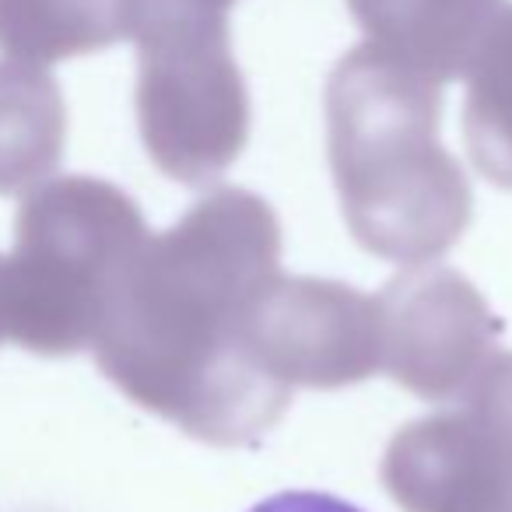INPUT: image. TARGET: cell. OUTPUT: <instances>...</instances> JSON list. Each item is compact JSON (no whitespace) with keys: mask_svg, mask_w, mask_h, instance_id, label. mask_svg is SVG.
<instances>
[{"mask_svg":"<svg viewBox=\"0 0 512 512\" xmlns=\"http://www.w3.org/2000/svg\"><path fill=\"white\" fill-rule=\"evenodd\" d=\"M179 4H200V8H211V11H225V15H228V8H232L235 0H179Z\"/></svg>","mask_w":512,"mask_h":512,"instance_id":"5bb4252c","label":"cell"},{"mask_svg":"<svg viewBox=\"0 0 512 512\" xmlns=\"http://www.w3.org/2000/svg\"><path fill=\"white\" fill-rule=\"evenodd\" d=\"M383 484L404 512H512V351H491L453 407L393 435Z\"/></svg>","mask_w":512,"mask_h":512,"instance_id":"5b68a950","label":"cell"},{"mask_svg":"<svg viewBox=\"0 0 512 512\" xmlns=\"http://www.w3.org/2000/svg\"><path fill=\"white\" fill-rule=\"evenodd\" d=\"M463 137L484 179L512 190V8H502L467 67Z\"/></svg>","mask_w":512,"mask_h":512,"instance_id":"8fae6325","label":"cell"},{"mask_svg":"<svg viewBox=\"0 0 512 512\" xmlns=\"http://www.w3.org/2000/svg\"><path fill=\"white\" fill-rule=\"evenodd\" d=\"M67 109L43 67L0 64V197L36 190L64 155Z\"/></svg>","mask_w":512,"mask_h":512,"instance_id":"9c48e42d","label":"cell"},{"mask_svg":"<svg viewBox=\"0 0 512 512\" xmlns=\"http://www.w3.org/2000/svg\"><path fill=\"white\" fill-rule=\"evenodd\" d=\"M383 372L425 400H453L495 351L498 323L477 288L446 267L414 264L379 295Z\"/></svg>","mask_w":512,"mask_h":512,"instance_id":"52a82bcc","label":"cell"},{"mask_svg":"<svg viewBox=\"0 0 512 512\" xmlns=\"http://www.w3.org/2000/svg\"><path fill=\"white\" fill-rule=\"evenodd\" d=\"M369 46L446 85L467 74L502 0H348Z\"/></svg>","mask_w":512,"mask_h":512,"instance_id":"ba28073f","label":"cell"},{"mask_svg":"<svg viewBox=\"0 0 512 512\" xmlns=\"http://www.w3.org/2000/svg\"><path fill=\"white\" fill-rule=\"evenodd\" d=\"M137 43V123L169 179H218L249 141V95L228 43L225 11L179 0H130Z\"/></svg>","mask_w":512,"mask_h":512,"instance_id":"277c9868","label":"cell"},{"mask_svg":"<svg viewBox=\"0 0 512 512\" xmlns=\"http://www.w3.org/2000/svg\"><path fill=\"white\" fill-rule=\"evenodd\" d=\"M130 39V0H0V50L50 67Z\"/></svg>","mask_w":512,"mask_h":512,"instance_id":"30bf717a","label":"cell"},{"mask_svg":"<svg viewBox=\"0 0 512 512\" xmlns=\"http://www.w3.org/2000/svg\"><path fill=\"white\" fill-rule=\"evenodd\" d=\"M148 235L141 207L106 179L60 176L29 190L4 256L8 341L46 358L92 348Z\"/></svg>","mask_w":512,"mask_h":512,"instance_id":"3957f363","label":"cell"},{"mask_svg":"<svg viewBox=\"0 0 512 512\" xmlns=\"http://www.w3.org/2000/svg\"><path fill=\"white\" fill-rule=\"evenodd\" d=\"M249 512H362V509L337 495H327V491H278V495L256 502Z\"/></svg>","mask_w":512,"mask_h":512,"instance_id":"7c38bea8","label":"cell"},{"mask_svg":"<svg viewBox=\"0 0 512 512\" xmlns=\"http://www.w3.org/2000/svg\"><path fill=\"white\" fill-rule=\"evenodd\" d=\"M8 341V306H4V256H0V344Z\"/></svg>","mask_w":512,"mask_h":512,"instance_id":"4fadbf2b","label":"cell"},{"mask_svg":"<svg viewBox=\"0 0 512 512\" xmlns=\"http://www.w3.org/2000/svg\"><path fill=\"white\" fill-rule=\"evenodd\" d=\"M281 274V225L264 197L221 186L148 235L95 330V362L134 404L211 446L278 425L292 390L246 355V316Z\"/></svg>","mask_w":512,"mask_h":512,"instance_id":"6da1fadb","label":"cell"},{"mask_svg":"<svg viewBox=\"0 0 512 512\" xmlns=\"http://www.w3.org/2000/svg\"><path fill=\"white\" fill-rule=\"evenodd\" d=\"M246 355L295 393L355 386L383 369L379 299L337 281L271 278L246 316Z\"/></svg>","mask_w":512,"mask_h":512,"instance_id":"8992f818","label":"cell"},{"mask_svg":"<svg viewBox=\"0 0 512 512\" xmlns=\"http://www.w3.org/2000/svg\"><path fill=\"white\" fill-rule=\"evenodd\" d=\"M442 85L358 46L327 85L330 169L344 218L369 253L428 264L463 239L470 186L439 144Z\"/></svg>","mask_w":512,"mask_h":512,"instance_id":"7a4b0ae2","label":"cell"}]
</instances>
